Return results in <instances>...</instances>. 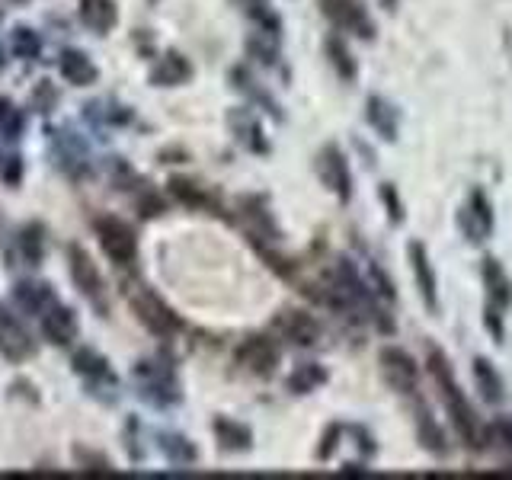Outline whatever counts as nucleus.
<instances>
[{"label": "nucleus", "mask_w": 512, "mask_h": 480, "mask_svg": "<svg viewBox=\"0 0 512 480\" xmlns=\"http://www.w3.org/2000/svg\"><path fill=\"white\" fill-rule=\"evenodd\" d=\"M432 375H436V381H439V388H442V397H445V407H448V416H452V423H455V429H458V436L464 439V442H471L474 448H480L484 445V429H480V423H477V416H474V410H471V404L464 400V394H461V388H458V381H455V375H452V368H448V362L439 356V352H432Z\"/></svg>", "instance_id": "1"}, {"label": "nucleus", "mask_w": 512, "mask_h": 480, "mask_svg": "<svg viewBox=\"0 0 512 480\" xmlns=\"http://www.w3.org/2000/svg\"><path fill=\"white\" fill-rule=\"evenodd\" d=\"M125 298H128V304H132L135 317H138L141 324L148 327L154 336H173V333H180V330H183V320L176 317L170 304H167L164 298H160V295H154L148 285H141V282L128 285V288H125Z\"/></svg>", "instance_id": "2"}, {"label": "nucleus", "mask_w": 512, "mask_h": 480, "mask_svg": "<svg viewBox=\"0 0 512 480\" xmlns=\"http://www.w3.org/2000/svg\"><path fill=\"white\" fill-rule=\"evenodd\" d=\"M135 381L141 388V397H148L157 407H170L180 400V381H176L173 365L164 359H144L135 368Z\"/></svg>", "instance_id": "3"}, {"label": "nucleus", "mask_w": 512, "mask_h": 480, "mask_svg": "<svg viewBox=\"0 0 512 480\" xmlns=\"http://www.w3.org/2000/svg\"><path fill=\"white\" fill-rule=\"evenodd\" d=\"M68 269H71V279L77 285V292L84 295L96 311L106 314L109 311V301H106L103 272H100V266L93 263V256L84 247H80V244H71L68 247Z\"/></svg>", "instance_id": "4"}, {"label": "nucleus", "mask_w": 512, "mask_h": 480, "mask_svg": "<svg viewBox=\"0 0 512 480\" xmlns=\"http://www.w3.org/2000/svg\"><path fill=\"white\" fill-rule=\"evenodd\" d=\"M93 228H96V240H100L103 253L109 256L112 263H119V266L135 263V256H138V237L132 231V224L116 218V215H103V218L93 221Z\"/></svg>", "instance_id": "5"}, {"label": "nucleus", "mask_w": 512, "mask_h": 480, "mask_svg": "<svg viewBox=\"0 0 512 480\" xmlns=\"http://www.w3.org/2000/svg\"><path fill=\"white\" fill-rule=\"evenodd\" d=\"M0 356L10 362H26L36 356V343L20 324V317L10 314L4 304H0Z\"/></svg>", "instance_id": "6"}, {"label": "nucleus", "mask_w": 512, "mask_h": 480, "mask_svg": "<svg viewBox=\"0 0 512 480\" xmlns=\"http://www.w3.org/2000/svg\"><path fill=\"white\" fill-rule=\"evenodd\" d=\"M80 333V320L77 311L68 308V304H52L45 314H42V340L52 343V346H71Z\"/></svg>", "instance_id": "7"}, {"label": "nucleus", "mask_w": 512, "mask_h": 480, "mask_svg": "<svg viewBox=\"0 0 512 480\" xmlns=\"http://www.w3.org/2000/svg\"><path fill=\"white\" fill-rule=\"evenodd\" d=\"M237 362L253 375H272L279 365V346L266 340V336H250V340L237 349Z\"/></svg>", "instance_id": "8"}, {"label": "nucleus", "mask_w": 512, "mask_h": 480, "mask_svg": "<svg viewBox=\"0 0 512 480\" xmlns=\"http://www.w3.org/2000/svg\"><path fill=\"white\" fill-rule=\"evenodd\" d=\"M381 372L384 378H388L391 388H397L400 394H410L416 388V362L407 356L404 349H384L381 352Z\"/></svg>", "instance_id": "9"}, {"label": "nucleus", "mask_w": 512, "mask_h": 480, "mask_svg": "<svg viewBox=\"0 0 512 480\" xmlns=\"http://www.w3.org/2000/svg\"><path fill=\"white\" fill-rule=\"evenodd\" d=\"M80 23H84L96 36H106L119 26V4L116 0H80Z\"/></svg>", "instance_id": "10"}, {"label": "nucleus", "mask_w": 512, "mask_h": 480, "mask_svg": "<svg viewBox=\"0 0 512 480\" xmlns=\"http://www.w3.org/2000/svg\"><path fill=\"white\" fill-rule=\"evenodd\" d=\"M58 68H61V77L74 87H90L100 80V71H96L93 58L87 52H80V48H64Z\"/></svg>", "instance_id": "11"}, {"label": "nucleus", "mask_w": 512, "mask_h": 480, "mask_svg": "<svg viewBox=\"0 0 512 480\" xmlns=\"http://www.w3.org/2000/svg\"><path fill=\"white\" fill-rule=\"evenodd\" d=\"M320 4H324V13L333 23L356 32V36H372V23H368L365 10L356 4V0H320Z\"/></svg>", "instance_id": "12"}, {"label": "nucleus", "mask_w": 512, "mask_h": 480, "mask_svg": "<svg viewBox=\"0 0 512 480\" xmlns=\"http://www.w3.org/2000/svg\"><path fill=\"white\" fill-rule=\"evenodd\" d=\"M13 301L20 304V311L42 317L52 304H58V295L48 282H20L13 288Z\"/></svg>", "instance_id": "13"}, {"label": "nucleus", "mask_w": 512, "mask_h": 480, "mask_svg": "<svg viewBox=\"0 0 512 480\" xmlns=\"http://www.w3.org/2000/svg\"><path fill=\"white\" fill-rule=\"evenodd\" d=\"M48 138L55 141V157H58V167L71 176H84L87 173V148L80 144L77 138H68L64 132H52L48 128Z\"/></svg>", "instance_id": "14"}, {"label": "nucleus", "mask_w": 512, "mask_h": 480, "mask_svg": "<svg viewBox=\"0 0 512 480\" xmlns=\"http://www.w3.org/2000/svg\"><path fill=\"white\" fill-rule=\"evenodd\" d=\"M410 263H413V276H416V288L426 301L429 311L439 308V298H436V269H432L426 247L423 244H410Z\"/></svg>", "instance_id": "15"}, {"label": "nucleus", "mask_w": 512, "mask_h": 480, "mask_svg": "<svg viewBox=\"0 0 512 480\" xmlns=\"http://www.w3.org/2000/svg\"><path fill=\"white\" fill-rule=\"evenodd\" d=\"M189 77H192V64L180 52L160 55L157 64L151 68V84H157V87H180Z\"/></svg>", "instance_id": "16"}, {"label": "nucleus", "mask_w": 512, "mask_h": 480, "mask_svg": "<svg viewBox=\"0 0 512 480\" xmlns=\"http://www.w3.org/2000/svg\"><path fill=\"white\" fill-rule=\"evenodd\" d=\"M276 327L288 336L292 343L298 346H311L317 336H320V327H317V320L311 314H304V311H282L279 320H276Z\"/></svg>", "instance_id": "17"}, {"label": "nucleus", "mask_w": 512, "mask_h": 480, "mask_svg": "<svg viewBox=\"0 0 512 480\" xmlns=\"http://www.w3.org/2000/svg\"><path fill=\"white\" fill-rule=\"evenodd\" d=\"M461 228H464V234H468L471 240H487V234L493 231V212H490V205H487L484 196H480V192H474L471 205L464 208Z\"/></svg>", "instance_id": "18"}, {"label": "nucleus", "mask_w": 512, "mask_h": 480, "mask_svg": "<svg viewBox=\"0 0 512 480\" xmlns=\"http://www.w3.org/2000/svg\"><path fill=\"white\" fill-rule=\"evenodd\" d=\"M320 176H324V183L336 192L340 199H349V170H346V160L336 148H327L320 154Z\"/></svg>", "instance_id": "19"}, {"label": "nucleus", "mask_w": 512, "mask_h": 480, "mask_svg": "<svg viewBox=\"0 0 512 480\" xmlns=\"http://www.w3.org/2000/svg\"><path fill=\"white\" fill-rule=\"evenodd\" d=\"M484 279H487V288H490V311H506L512 304V282L503 272V266L496 260H487L484 266Z\"/></svg>", "instance_id": "20"}, {"label": "nucleus", "mask_w": 512, "mask_h": 480, "mask_svg": "<svg viewBox=\"0 0 512 480\" xmlns=\"http://www.w3.org/2000/svg\"><path fill=\"white\" fill-rule=\"evenodd\" d=\"M74 372L84 375L87 381H112V384H116V378H112V368H109V359L100 356V352L90 349V346L74 352Z\"/></svg>", "instance_id": "21"}, {"label": "nucleus", "mask_w": 512, "mask_h": 480, "mask_svg": "<svg viewBox=\"0 0 512 480\" xmlns=\"http://www.w3.org/2000/svg\"><path fill=\"white\" fill-rule=\"evenodd\" d=\"M20 253L26 266H42L45 260V224L42 221H29L20 231Z\"/></svg>", "instance_id": "22"}, {"label": "nucleus", "mask_w": 512, "mask_h": 480, "mask_svg": "<svg viewBox=\"0 0 512 480\" xmlns=\"http://www.w3.org/2000/svg\"><path fill=\"white\" fill-rule=\"evenodd\" d=\"M215 436H218L221 448H228V452H244V448H250V442H253L250 429L240 423H231V420H218Z\"/></svg>", "instance_id": "23"}, {"label": "nucleus", "mask_w": 512, "mask_h": 480, "mask_svg": "<svg viewBox=\"0 0 512 480\" xmlns=\"http://www.w3.org/2000/svg\"><path fill=\"white\" fill-rule=\"evenodd\" d=\"M10 52L16 58H39L42 55V39H39V32L36 29H29V26H16L13 29V36H10Z\"/></svg>", "instance_id": "24"}, {"label": "nucleus", "mask_w": 512, "mask_h": 480, "mask_svg": "<svg viewBox=\"0 0 512 480\" xmlns=\"http://www.w3.org/2000/svg\"><path fill=\"white\" fill-rule=\"evenodd\" d=\"M23 128H26V112L16 103H10L7 96H0V135L7 141H16L23 135Z\"/></svg>", "instance_id": "25"}, {"label": "nucleus", "mask_w": 512, "mask_h": 480, "mask_svg": "<svg viewBox=\"0 0 512 480\" xmlns=\"http://www.w3.org/2000/svg\"><path fill=\"white\" fill-rule=\"evenodd\" d=\"M87 116L93 122H103V125H125L128 119H132V109H125V106H116L112 100H96L87 106Z\"/></svg>", "instance_id": "26"}, {"label": "nucleus", "mask_w": 512, "mask_h": 480, "mask_svg": "<svg viewBox=\"0 0 512 480\" xmlns=\"http://www.w3.org/2000/svg\"><path fill=\"white\" fill-rule=\"evenodd\" d=\"M368 122L378 128L381 138H394V132H397L394 116H391V106L384 103V100H378V96H372V100H368Z\"/></svg>", "instance_id": "27"}, {"label": "nucleus", "mask_w": 512, "mask_h": 480, "mask_svg": "<svg viewBox=\"0 0 512 480\" xmlns=\"http://www.w3.org/2000/svg\"><path fill=\"white\" fill-rule=\"evenodd\" d=\"M474 378H477L480 391H484L487 400H500L503 397V381H500V375L493 372V365H487L484 359L474 362Z\"/></svg>", "instance_id": "28"}, {"label": "nucleus", "mask_w": 512, "mask_h": 480, "mask_svg": "<svg viewBox=\"0 0 512 480\" xmlns=\"http://www.w3.org/2000/svg\"><path fill=\"white\" fill-rule=\"evenodd\" d=\"M170 192L180 202H186V205H192V208H205L208 205V196L205 192L196 186V183H189V180H180V176H173L170 180Z\"/></svg>", "instance_id": "29"}, {"label": "nucleus", "mask_w": 512, "mask_h": 480, "mask_svg": "<svg viewBox=\"0 0 512 480\" xmlns=\"http://www.w3.org/2000/svg\"><path fill=\"white\" fill-rule=\"evenodd\" d=\"M160 448L170 455L173 464H189L196 461V448H192L183 436H160Z\"/></svg>", "instance_id": "30"}, {"label": "nucleus", "mask_w": 512, "mask_h": 480, "mask_svg": "<svg viewBox=\"0 0 512 480\" xmlns=\"http://www.w3.org/2000/svg\"><path fill=\"white\" fill-rule=\"evenodd\" d=\"M327 55H330V61H333V68L340 71V77H346V80L356 77V61L349 58V48H346L340 39H330V42H327Z\"/></svg>", "instance_id": "31"}, {"label": "nucleus", "mask_w": 512, "mask_h": 480, "mask_svg": "<svg viewBox=\"0 0 512 480\" xmlns=\"http://www.w3.org/2000/svg\"><path fill=\"white\" fill-rule=\"evenodd\" d=\"M58 103V90L52 87V80H39L36 93H32V106H36L39 112H48Z\"/></svg>", "instance_id": "32"}, {"label": "nucleus", "mask_w": 512, "mask_h": 480, "mask_svg": "<svg viewBox=\"0 0 512 480\" xmlns=\"http://www.w3.org/2000/svg\"><path fill=\"white\" fill-rule=\"evenodd\" d=\"M0 180L7 186H20V180H23V157L20 154H10L4 164H0Z\"/></svg>", "instance_id": "33"}, {"label": "nucleus", "mask_w": 512, "mask_h": 480, "mask_svg": "<svg viewBox=\"0 0 512 480\" xmlns=\"http://www.w3.org/2000/svg\"><path fill=\"white\" fill-rule=\"evenodd\" d=\"M324 378H327V375L320 372V368H311V365H308V368H301V372L292 378V388L301 391V394H304V391H314V384H320Z\"/></svg>", "instance_id": "34"}, {"label": "nucleus", "mask_w": 512, "mask_h": 480, "mask_svg": "<svg viewBox=\"0 0 512 480\" xmlns=\"http://www.w3.org/2000/svg\"><path fill=\"white\" fill-rule=\"evenodd\" d=\"M420 432H423V439H426V445L432 448V452H442L445 448V439H442V432L432 426V420H429V413H420Z\"/></svg>", "instance_id": "35"}, {"label": "nucleus", "mask_w": 512, "mask_h": 480, "mask_svg": "<svg viewBox=\"0 0 512 480\" xmlns=\"http://www.w3.org/2000/svg\"><path fill=\"white\" fill-rule=\"evenodd\" d=\"M74 458L84 464V471H112V461L106 455H87L84 448H74Z\"/></svg>", "instance_id": "36"}, {"label": "nucleus", "mask_w": 512, "mask_h": 480, "mask_svg": "<svg viewBox=\"0 0 512 480\" xmlns=\"http://www.w3.org/2000/svg\"><path fill=\"white\" fill-rule=\"evenodd\" d=\"M160 212H164V202H160L157 196H148V199L141 202V218H154Z\"/></svg>", "instance_id": "37"}, {"label": "nucleus", "mask_w": 512, "mask_h": 480, "mask_svg": "<svg viewBox=\"0 0 512 480\" xmlns=\"http://www.w3.org/2000/svg\"><path fill=\"white\" fill-rule=\"evenodd\" d=\"M16 4H26V0H16Z\"/></svg>", "instance_id": "38"}, {"label": "nucleus", "mask_w": 512, "mask_h": 480, "mask_svg": "<svg viewBox=\"0 0 512 480\" xmlns=\"http://www.w3.org/2000/svg\"><path fill=\"white\" fill-rule=\"evenodd\" d=\"M384 4H391V0H384Z\"/></svg>", "instance_id": "39"}, {"label": "nucleus", "mask_w": 512, "mask_h": 480, "mask_svg": "<svg viewBox=\"0 0 512 480\" xmlns=\"http://www.w3.org/2000/svg\"><path fill=\"white\" fill-rule=\"evenodd\" d=\"M0 20H4V13H0Z\"/></svg>", "instance_id": "40"}]
</instances>
